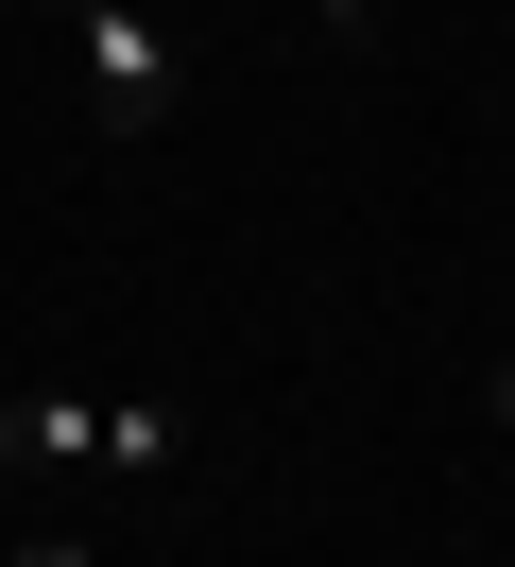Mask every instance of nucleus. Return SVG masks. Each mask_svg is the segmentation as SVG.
Listing matches in <instances>:
<instances>
[{"label":"nucleus","mask_w":515,"mask_h":567,"mask_svg":"<svg viewBox=\"0 0 515 567\" xmlns=\"http://www.w3.org/2000/svg\"><path fill=\"white\" fill-rule=\"evenodd\" d=\"M0 464H52V482H172L189 430L155 395H0Z\"/></svg>","instance_id":"obj_1"},{"label":"nucleus","mask_w":515,"mask_h":567,"mask_svg":"<svg viewBox=\"0 0 515 567\" xmlns=\"http://www.w3.org/2000/svg\"><path fill=\"white\" fill-rule=\"evenodd\" d=\"M69 52H86V121H103V138H155V121H172V86H189L155 0H86V18H69Z\"/></svg>","instance_id":"obj_2"},{"label":"nucleus","mask_w":515,"mask_h":567,"mask_svg":"<svg viewBox=\"0 0 515 567\" xmlns=\"http://www.w3.org/2000/svg\"><path fill=\"white\" fill-rule=\"evenodd\" d=\"M0 567H103V550H86V533H18Z\"/></svg>","instance_id":"obj_3"},{"label":"nucleus","mask_w":515,"mask_h":567,"mask_svg":"<svg viewBox=\"0 0 515 567\" xmlns=\"http://www.w3.org/2000/svg\"><path fill=\"white\" fill-rule=\"evenodd\" d=\"M309 18H343V35H361V18H395V0H309Z\"/></svg>","instance_id":"obj_4"},{"label":"nucleus","mask_w":515,"mask_h":567,"mask_svg":"<svg viewBox=\"0 0 515 567\" xmlns=\"http://www.w3.org/2000/svg\"><path fill=\"white\" fill-rule=\"evenodd\" d=\"M498 430H515V361H498Z\"/></svg>","instance_id":"obj_5"},{"label":"nucleus","mask_w":515,"mask_h":567,"mask_svg":"<svg viewBox=\"0 0 515 567\" xmlns=\"http://www.w3.org/2000/svg\"><path fill=\"white\" fill-rule=\"evenodd\" d=\"M498 155H515V138H498Z\"/></svg>","instance_id":"obj_6"}]
</instances>
